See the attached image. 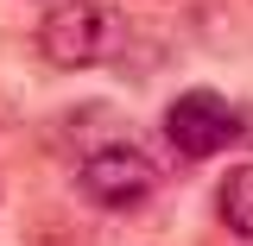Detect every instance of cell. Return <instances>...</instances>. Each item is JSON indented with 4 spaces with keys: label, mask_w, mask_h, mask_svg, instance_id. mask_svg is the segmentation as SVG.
I'll list each match as a JSON object with an SVG mask.
<instances>
[{
    "label": "cell",
    "mask_w": 253,
    "mask_h": 246,
    "mask_svg": "<svg viewBox=\"0 0 253 246\" xmlns=\"http://www.w3.org/2000/svg\"><path fill=\"white\" fill-rule=\"evenodd\" d=\"M114 51V6L108 0H51L38 19V57L51 70H95Z\"/></svg>",
    "instance_id": "cell-1"
},
{
    "label": "cell",
    "mask_w": 253,
    "mask_h": 246,
    "mask_svg": "<svg viewBox=\"0 0 253 246\" xmlns=\"http://www.w3.org/2000/svg\"><path fill=\"white\" fill-rule=\"evenodd\" d=\"M76 189L89 209H108V215H126V209H146L158 189V164L139 145H95L83 164H76Z\"/></svg>",
    "instance_id": "cell-2"
},
{
    "label": "cell",
    "mask_w": 253,
    "mask_h": 246,
    "mask_svg": "<svg viewBox=\"0 0 253 246\" xmlns=\"http://www.w3.org/2000/svg\"><path fill=\"white\" fill-rule=\"evenodd\" d=\"M234 133H241V114H234V101L215 95V89H184L165 107V139H171V152H184V158L228 152Z\"/></svg>",
    "instance_id": "cell-3"
},
{
    "label": "cell",
    "mask_w": 253,
    "mask_h": 246,
    "mask_svg": "<svg viewBox=\"0 0 253 246\" xmlns=\"http://www.w3.org/2000/svg\"><path fill=\"white\" fill-rule=\"evenodd\" d=\"M215 215H221V227H228V234L253 240V164L221 171V183H215Z\"/></svg>",
    "instance_id": "cell-4"
}]
</instances>
